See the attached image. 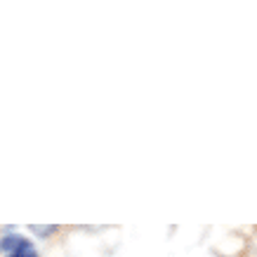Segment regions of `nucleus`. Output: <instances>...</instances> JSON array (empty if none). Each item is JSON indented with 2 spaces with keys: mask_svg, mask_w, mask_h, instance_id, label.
Masks as SVG:
<instances>
[{
  "mask_svg": "<svg viewBox=\"0 0 257 257\" xmlns=\"http://www.w3.org/2000/svg\"><path fill=\"white\" fill-rule=\"evenodd\" d=\"M22 243H24L22 236H5V238H3V243H0V248L5 250V252H10V255H12V252H15V250L19 248V245H22Z\"/></svg>",
  "mask_w": 257,
  "mask_h": 257,
  "instance_id": "f257e3e1",
  "label": "nucleus"
},
{
  "mask_svg": "<svg viewBox=\"0 0 257 257\" xmlns=\"http://www.w3.org/2000/svg\"><path fill=\"white\" fill-rule=\"evenodd\" d=\"M31 231H33V234H38L40 238H43V236L55 234V226H31Z\"/></svg>",
  "mask_w": 257,
  "mask_h": 257,
  "instance_id": "f03ea898",
  "label": "nucleus"
}]
</instances>
